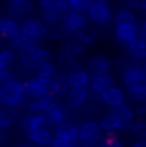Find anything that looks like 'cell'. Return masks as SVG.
<instances>
[{
	"label": "cell",
	"instance_id": "7",
	"mask_svg": "<svg viewBox=\"0 0 146 147\" xmlns=\"http://www.w3.org/2000/svg\"><path fill=\"white\" fill-rule=\"evenodd\" d=\"M140 35L137 24H123V26H116V40L119 45L128 46L135 38Z\"/></svg>",
	"mask_w": 146,
	"mask_h": 147
},
{
	"label": "cell",
	"instance_id": "15",
	"mask_svg": "<svg viewBox=\"0 0 146 147\" xmlns=\"http://www.w3.org/2000/svg\"><path fill=\"white\" fill-rule=\"evenodd\" d=\"M100 131H101V127L96 121H86L78 128V138L86 142V141H90L94 137L99 136Z\"/></svg>",
	"mask_w": 146,
	"mask_h": 147
},
{
	"label": "cell",
	"instance_id": "10",
	"mask_svg": "<svg viewBox=\"0 0 146 147\" xmlns=\"http://www.w3.org/2000/svg\"><path fill=\"white\" fill-rule=\"evenodd\" d=\"M57 100H55V96L49 94L46 96H43L40 98H36L32 102H30L28 110L33 114H43V113H47L49 110H51L54 106H57Z\"/></svg>",
	"mask_w": 146,
	"mask_h": 147
},
{
	"label": "cell",
	"instance_id": "25",
	"mask_svg": "<svg viewBox=\"0 0 146 147\" xmlns=\"http://www.w3.org/2000/svg\"><path fill=\"white\" fill-rule=\"evenodd\" d=\"M112 113H113L114 115H117V117L122 121H124V123H130V121H132V119H133V117H135L133 110H132L128 105H126V104H122V105H119V106L113 107V109H112Z\"/></svg>",
	"mask_w": 146,
	"mask_h": 147
},
{
	"label": "cell",
	"instance_id": "31",
	"mask_svg": "<svg viewBox=\"0 0 146 147\" xmlns=\"http://www.w3.org/2000/svg\"><path fill=\"white\" fill-rule=\"evenodd\" d=\"M94 0H71L69 1V9L76 12H82L90 8Z\"/></svg>",
	"mask_w": 146,
	"mask_h": 147
},
{
	"label": "cell",
	"instance_id": "30",
	"mask_svg": "<svg viewBox=\"0 0 146 147\" xmlns=\"http://www.w3.org/2000/svg\"><path fill=\"white\" fill-rule=\"evenodd\" d=\"M128 94L133 96L136 100H146V84H140V86H132L128 87Z\"/></svg>",
	"mask_w": 146,
	"mask_h": 147
},
{
	"label": "cell",
	"instance_id": "9",
	"mask_svg": "<svg viewBox=\"0 0 146 147\" xmlns=\"http://www.w3.org/2000/svg\"><path fill=\"white\" fill-rule=\"evenodd\" d=\"M22 35L21 24H18L13 18L3 17L0 18V36L14 41Z\"/></svg>",
	"mask_w": 146,
	"mask_h": 147
},
{
	"label": "cell",
	"instance_id": "43",
	"mask_svg": "<svg viewBox=\"0 0 146 147\" xmlns=\"http://www.w3.org/2000/svg\"><path fill=\"white\" fill-rule=\"evenodd\" d=\"M144 138H146V136H145V137H144Z\"/></svg>",
	"mask_w": 146,
	"mask_h": 147
},
{
	"label": "cell",
	"instance_id": "42",
	"mask_svg": "<svg viewBox=\"0 0 146 147\" xmlns=\"http://www.w3.org/2000/svg\"><path fill=\"white\" fill-rule=\"evenodd\" d=\"M1 115H3V113H1V111H0V118H1Z\"/></svg>",
	"mask_w": 146,
	"mask_h": 147
},
{
	"label": "cell",
	"instance_id": "17",
	"mask_svg": "<svg viewBox=\"0 0 146 147\" xmlns=\"http://www.w3.org/2000/svg\"><path fill=\"white\" fill-rule=\"evenodd\" d=\"M89 96L87 88H72L69 90V92L67 94V104L69 107L77 109L85 102V100Z\"/></svg>",
	"mask_w": 146,
	"mask_h": 147
},
{
	"label": "cell",
	"instance_id": "41",
	"mask_svg": "<svg viewBox=\"0 0 146 147\" xmlns=\"http://www.w3.org/2000/svg\"><path fill=\"white\" fill-rule=\"evenodd\" d=\"M142 68H144V70L146 72V59H145V63H144V67H142Z\"/></svg>",
	"mask_w": 146,
	"mask_h": 147
},
{
	"label": "cell",
	"instance_id": "4",
	"mask_svg": "<svg viewBox=\"0 0 146 147\" xmlns=\"http://www.w3.org/2000/svg\"><path fill=\"white\" fill-rule=\"evenodd\" d=\"M62 23L67 33H77L86 27V17L81 12L69 9L64 12Z\"/></svg>",
	"mask_w": 146,
	"mask_h": 147
},
{
	"label": "cell",
	"instance_id": "16",
	"mask_svg": "<svg viewBox=\"0 0 146 147\" xmlns=\"http://www.w3.org/2000/svg\"><path fill=\"white\" fill-rule=\"evenodd\" d=\"M50 88H51L53 94L59 96H67V94L69 92V84L67 81V76L62 74V73H57L50 80Z\"/></svg>",
	"mask_w": 146,
	"mask_h": 147
},
{
	"label": "cell",
	"instance_id": "22",
	"mask_svg": "<svg viewBox=\"0 0 146 147\" xmlns=\"http://www.w3.org/2000/svg\"><path fill=\"white\" fill-rule=\"evenodd\" d=\"M124 124V121H122L117 115H114L113 113L108 114L106 117L103 118L101 123H100V127H101L103 131L108 132V133H112V132L117 131V129H120Z\"/></svg>",
	"mask_w": 146,
	"mask_h": 147
},
{
	"label": "cell",
	"instance_id": "33",
	"mask_svg": "<svg viewBox=\"0 0 146 147\" xmlns=\"http://www.w3.org/2000/svg\"><path fill=\"white\" fill-rule=\"evenodd\" d=\"M37 70H39V76H40V77L47 78V80H51V78L57 74V72H55V67L53 65V63L40 65Z\"/></svg>",
	"mask_w": 146,
	"mask_h": 147
},
{
	"label": "cell",
	"instance_id": "13",
	"mask_svg": "<svg viewBox=\"0 0 146 147\" xmlns=\"http://www.w3.org/2000/svg\"><path fill=\"white\" fill-rule=\"evenodd\" d=\"M45 123H47L45 114H32V115H28V117H24L21 120V127L23 131L30 133L32 131L43 128Z\"/></svg>",
	"mask_w": 146,
	"mask_h": 147
},
{
	"label": "cell",
	"instance_id": "36",
	"mask_svg": "<svg viewBox=\"0 0 146 147\" xmlns=\"http://www.w3.org/2000/svg\"><path fill=\"white\" fill-rule=\"evenodd\" d=\"M14 81H16V77L10 72H8L7 69L0 72V82H1L3 84L9 83V82H14Z\"/></svg>",
	"mask_w": 146,
	"mask_h": 147
},
{
	"label": "cell",
	"instance_id": "38",
	"mask_svg": "<svg viewBox=\"0 0 146 147\" xmlns=\"http://www.w3.org/2000/svg\"><path fill=\"white\" fill-rule=\"evenodd\" d=\"M139 31H140V36H141V37H144L146 40V18L142 21L141 26L139 27Z\"/></svg>",
	"mask_w": 146,
	"mask_h": 147
},
{
	"label": "cell",
	"instance_id": "21",
	"mask_svg": "<svg viewBox=\"0 0 146 147\" xmlns=\"http://www.w3.org/2000/svg\"><path fill=\"white\" fill-rule=\"evenodd\" d=\"M36 40L37 38H33L30 37L27 35H21L18 38H16L14 41H12V46L14 49L19 50L21 53L23 51H31V50L36 49Z\"/></svg>",
	"mask_w": 146,
	"mask_h": 147
},
{
	"label": "cell",
	"instance_id": "18",
	"mask_svg": "<svg viewBox=\"0 0 146 147\" xmlns=\"http://www.w3.org/2000/svg\"><path fill=\"white\" fill-rule=\"evenodd\" d=\"M113 86V78L109 73L105 74H95L91 81V90L95 94L101 95L106 88Z\"/></svg>",
	"mask_w": 146,
	"mask_h": 147
},
{
	"label": "cell",
	"instance_id": "37",
	"mask_svg": "<svg viewBox=\"0 0 146 147\" xmlns=\"http://www.w3.org/2000/svg\"><path fill=\"white\" fill-rule=\"evenodd\" d=\"M51 147H74V145H73V142H71V141H66L63 138L55 137L51 143Z\"/></svg>",
	"mask_w": 146,
	"mask_h": 147
},
{
	"label": "cell",
	"instance_id": "19",
	"mask_svg": "<svg viewBox=\"0 0 146 147\" xmlns=\"http://www.w3.org/2000/svg\"><path fill=\"white\" fill-rule=\"evenodd\" d=\"M128 53L135 59H146V40L141 36L135 38L127 46Z\"/></svg>",
	"mask_w": 146,
	"mask_h": 147
},
{
	"label": "cell",
	"instance_id": "6",
	"mask_svg": "<svg viewBox=\"0 0 146 147\" xmlns=\"http://www.w3.org/2000/svg\"><path fill=\"white\" fill-rule=\"evenodd\" d=\"M33 10L30 0H7V13L10 18H23Z\"/></svg>",
	"mask_w": 146,
	"mask_h": 147
},
{
	"label": "cell",
	"instance_id": "39",
	"mask_svg": "<svg viewBox=\"0 0 146 147\" xmlns=\"http://www.w3.org/2000/svg\"><path fill=\"white\" fill-rule=\"evenodd\" d=\"M69 1H71V0H60L62 8H63L64 10H69Z\"/></svg>",
	"mask_w": 146,
	"mask_h": 147
},
{
	"label": "cell",
	"instance_id": "26",
	"mask_svg": "<svg viewBox=\"0 0 146 147\" xmlns=\"http://www.w3.org/2000/svg\"><path fill=\"white\" fill-rule=\"evenodd\" d=\"M136 17L135 14L127 9H123L117 13L114 17V23L116 26H123V24H136Z\"/></svg>",
	"mask_w": 146,
	"mask_h": 147
},
{
	"label": "cell",
	"instance_id": "11",
	"mask_svg": "<svg viewBox=\"0 0 146 147\" xmlns=\"http://www.w3.org/2000/svg\"><path fill=\"white\" fill-rule=\"evenodd\" d=\"M123 83L126 84L127 88L132 86L146 84V72L144 70V68L135 67L127 69L123 74Z\"/></svg>",
	"mask_w": 146,
	"mask_h": 147
},
{
	"label": "cell",
	"instance_id": "20",
	"mask_svg": "<svg viewBox=\"0 0 146 147\" xmlns=\"http://www.w3.org/2000/svg\"><path fill=\"white\" fill-rule=\"evenodd\" d=\"M45 117H46V121L50 123L51 125H62L66 121V113H64L63 106L57 105L54 106L51 110H49L47 113H45Z\"/></svg>",
	"mask_w": 146,
	"mask_h": 147
},
{
	"label": "cell",
	"instance_id": "12",
	"mask_svg": "<svg viewBox=\"0 0 146 147\" xmlns=\"http://www.w3.org/2000/svg\"><path fill=\"white\" fill-rule=\"evenodd\" d=\"M100 96H101V100L104 102L112 107H116L124 104V92L116 86L106 88Z\"/></svg>",
	"mask_w": 146,
	"mask_h": 147
},
{
	"label": "cell",
	"instance_id": "35",
	"mask_svg": "<svg viewBox=\"0 0 146 147\" xmlns=\"http://www.w3.org/2000/svg\"><path fill=\"white\" fill-rule=\"evenodd\" d=\"M40 7L43 9H50V8H57V9H62V4H60V0H40ZM66 12V10H64Z\"/></svg>",
	"mask_w": 146,
	"mask_h": 147
},
{
	"label": "cell",
	"instance_id": "24",
	"mask_svg": "<svg viewBox=\"0 0 146 147\" xmlns=\"http://www.w3.org/2000/svg\"><path fill=\"white\" fill-rule=\"evenodd\" d=\"M57 137L73 142L78 138V128L73 124H62L57 129Z\"/></svg>",
	"mask_w": 146,
	"mask_h": 147
},
{
	"label": "cell",
	"instance_id": "3",
	"mask_svg": "<svg viewBox=\"0 0 146 147\" xmlns=\"http://www.w3.org/2000/svg\"><path fill=\"white\" fill-rule=\"evenodd\" d=\"M23 91L30 98H40L43 96H46V95L51 94L50 80L37 76V77L32 78V80L24 82Z\"/></svg>",
	"mask_w": 146,
	"mask_h": 147
},
{
	"label": "cell",
	"instance_id": "5",
	"mask_svg": "<svg viewBox=\"0 0 146 147\" xmlns=\"http://www.w3.org/2000/svg\"><path fill=\"white\" fill-rule=\"evenodd\" d=\"M21 31L22 35H27L33 38H43L47 35L46 26L39 19L26 18L21 22Z\"/></svg>",
	"mask_w": 146,
	"mask_h": 147
},
{
	"label": "cell",
	"instance_id": "27",
	"mask_svg": "<svg viewBox=\"0 0 146 147\" xmlns=\"http://www.w3.org/2000/svg\"><path fill=\"white\" fill-rule=\"evenodd\" d=\"M64 10L57 9V8H50V9H43V18L49 24H57L63 18Z\"/></svg>",
	"mask_w": 146,
	"mask_h": 147
},
{
	"label": "cell",
	"instance_id": "32",
	"mask_svg": "<svg viewBox=\"0 0 146 147\" xmlns=\"http://www.w3.org/2000/svg\"><path fill=\"white\" fill-rule=\"evenodd\" d=\"M119 5L131 9H146V0H118Z\"/></svg>",
	"mask_w": 146,
	"mask_h": 147
},
{
	"label": "cell",
	"instance_id": "1",
	"mask_svg": "<svg viewBox=\"0 0 146 147\" xmlns=\"http://www.w3.org/2000/svg\"><path fill=\"white\" fill-rule=\"evenodd\" d=\"M28 98L30 97L23 91V83L14 81L0 87V101L8 106L28 105Z\"/></svg>",
	"mask_w": 146,
	"mask_h": 147
},
{
	"label": "cell",
	"instance_id": "14",
	"mask_svg": "<svg viewBox=\"0 0 146 147\" xmlns=\"http://www.w3.org/2000/svg\"><path fill=\"white\" fill-rule=\"evenodd\" d=\"M68 84L72 88H85L90 82V76L82 69H76L67 76Z\"/></svg>",
	"mask_w": 146,
	"mask_h": 147
},
{
	"label": "cell",
	"instance_id": "34",
	"mask_svg": "<svg viewBox=\"0 0 146 147\" xmlns=\"http://www.w3.org/2000/svg\"><path fill=\"white\" fill-rule=\"evenodd\" d=\"M101 147H123V145L116 136L110 133L109 136H105V137H104Z\"/></svg>",
	"mask_w": 146,
	"mask_h": 147
},
{
	"label": "cell",
	"instance_id": "29",
	"mask_svg": "<svg viewBox=\"0 0 146 147\" xmlns=\"http://www.w3.org/2000/svg\"><path fill=\"white\" fill-rule=\"evenodd\" d=\"M83 50V44L78 40H71L66 44L64 46V51L68 56L74 55V54H80Z\"/></svg>",
	"mask_w": 146,
	"mask_h": 147
},
{
	"label": "cell",
	"instance_id": "2",
	"mask_svg": "<svg viewBox=\"0 0 146 147\" xmlns=\"http://www.w3.org/2000/svg\"><path fill=\"white\" fill-rule=\"evenodd\" d=\"M89 18L94 23L105 26L112 21V3L110 0H94L87 9Z\"/></svg>",
	"mask_w": 146,
	"mask_h": 147
},
{
	"label": "cell",
	"instance_id": "23",
	"mask_svg": "<svg viewBox=\"0 0 146 147\" xmlns=\"http://www.w3.org/2000/svg\"><path fill=\"white\" fill-rule=\"evenodd\" d=\"M28 140L35 143H39V145H49V143H53L54 138H53V136L49 131H46V129H44V128H40V129L30 132Z\"/></svg>",
	"mask_w": 146,
	"mask_h": 147
},
{
	"label": "cell",
	"instance_id": "8",
	"mask_svg": "<svg viewBox=\"0 0 146 147\" xmlns=\"http://www.w3.org/2000/svg\"><path fill=\"white\" fill-rule=\"evenodd\" d=\"M87 68L92 74H105L109 73L112 68V63L106 55L103 54H95L87 60Z\"/></svg>",
	"mask_w": 146,
	"mask_h": 147
},
{
	"label": "cell",
	"instance_id": "40",
	"mask_svg": "<svg viewBox=\"0 0 146 147\" xmlns=\"http://www.w3.org/2000/svg\"><path fill=\"white\" fill-rule=\"evenodd\" d=\"M133 147H146V138H145V140L139 141V142H136L133 145Z\"/></svg>",
	"mask_w": 146,
	"mask_h": 147
},
{
	"label": "cell",
	"instance_id": "28",
	"mask_svg": "<svg viewBox=\"0 0 146 147\" xmlns=\"http://www.w3.org/2000/svg\"><path fill=\"white\" fill-rule=\"evenodd\" d=\"M14 61V51L12 49H5L0 51V72L5 70V68L9 67Z\"/></svg>",
	"mask_w": 146,
	"mask_h": 147
}]
</instances>
